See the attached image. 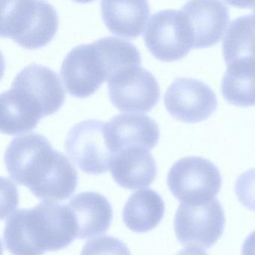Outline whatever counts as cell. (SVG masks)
Masks as SVG:
<instances>
[{
	"instance_id": "2e32d148",
	"label": "cell",
	"mask_w": 255,
	"mask_h": 255,
	"mask_svg": "<svg viewBox=\"0 0 255 255\" xmlns=\"http://www.w3.org/2000/svg\"><path fill=\"white\" fill-rule=\"evenodd\" d=\"M101 11L110 32L129 39L143 33L150 14L147 1H102Z\"/></svg>"
},
{
	"instance_id": "ba28073f",
	"label": "cell",
	"mask_w": 255,
	"mask_h": 255,
	"mask_svg": "<svg viewBox=\"0 0 255 255\" xmlns=\"http://www.w3.org/2000/svg\"><path fill=\"white\" fill-rule=\"evenodd\" d=\"M144 40L153 56L164 62L179 60L193 48L185 14L177 10H162L153 14L147 23Z\"/></svg>"
},
{
	"instance_id": "d6986e66",
	"label": "cell",
	"mask_w": 255,
	"mask_h": 255,
	"mask_svg": "<svg viewBox=\"0 0 255 255\" xmlns=\"http://www.w3.org/2000/svg\"><path fill=\"white\" fill-rule=\"evenodd\" d=\"M105 71L107 82L124 70L140 66L139 50L129 41L114 36H107L94 41Z\"/></svg>"
},
{
	"instance_id": "8992f818",
	"label": "cell",
	"mask_w": 255,
	"mask_h": 255,
	"mask_svg": "<svg viewBox=\"0 0 255 255\" xmlns=\"http://www.w3.org/2000/svg\"><path fill=\"white\" fill-rule=\"evenodd\" d=\"M225 212L216 198L203 202L180 204L174 228L182 245L210 248L223 234Z\"/></svg>"
},
{
	"instance_id": "7a4b0ae2",
	"label": "cell",
	"mask_w": 255,
	"mask_h": 255,
	"mask_svg": "<svg viewBox=\"0 0 255 255\" xmlns=\"http://www.w3.org/2000/svg\"><path fill=\"white\" fill-rule=\"evenodd\" d=\"M77 237V222L70 207L44 201L11 215L5 223L3 241L12 255H43L68 247Z\"/></svg>"
},
{
	"instance_id": "ac0fdd59",
	"label": "cell",
	"mask_w": 255,
	"mask_h": 255,
	"mask_svg": "<svg viewBox=\"0 0 255 255\" xmlns=\"http://www.w3.org/2000/svg\"><path fill=\"white\" fill-rule=\"evenodd\" d=\"M222 79V95L238 107L255 106V57L236 61L227 65Z\"/></svg>"
},
{
	"instance_id": "4fadbf2b",
	"label": "cell",
	"mask_w": 255,
	"mask_h": 255,
	"mask_svg": "<svg viewBox=\"0 0 255 255\" xmlns=\"http://www.w3.org/2000/svg\"><path fill=\"white\" fill-rule=\"evenodd\" d=\"M106 135L113 155L131 147H142L150 150L159 141V128L157 123L146 115L124 113L107 122Z\"/></svg>"
},
{
	"instance_id": "ffe728a7",
	"label": "cell",
	"mask_w": 255,
	"mask_h": 255,
	"mask_svg": "<svg viewBox=\"0 0 255 255\" xmlns=\"http://www.w3.org/2000/svg\"><path fill=\"white\" fill-rule=\"evenodd\" d=\"M222 52L227 65L255 57V20L252 14L237 17L230 23L222 43Z\"/></svg>"
},
{
	"instance_id": "7c38bea8",
	"label": "cell",
	"mask_w": 255,
	"mask_h": 255,
	"mask_svg": "<svg viewBox=\"0 0 255 255\" xmlns=\"http://www.w3.org/2000/svg\"><path fill=\"white\" fill-rule=\"evenodd\" d=\"M181 11L187 20L193 48L211 47L222 39L230 20L229 10L223 2L190 1Z\"/></svg>"
},
{
	"instance_id": "603a6c76",
	"label": "cell",
	"mask_w": 255,
	"mask_h": 255,
	"mask_svg": "<svg viewBox=\"0 0 255 255\" xmlns=\"http://www.w3.org/2000/svg\"><path fill=\"white\" fill-rule=\"evenodd\" d=\"M242 255H255V231L243 243Z\"/></svg>"
},
{
	"instance_id": "8fae6325",
	"label": "cell",
	"mask_w": 255,
	"mask_h": 255,
	"mask_svg": "<svg viewBox=\"0 0 255 255\" xmlns=\"http://www.w3.org/2000/svg\"><path fill=\"white\" fill-rule=\"evenodd\" d=\"M61 74L68 93L79 98L93 95L107 81L102 62L93 43L74 47L62 62Z\"/></svg>"
},
{
	"instance_id": "cb8c5ba5",
	"label": "cell",
	"mask_w": 255,
	"mask_h": 255,
	"mask_svg": "<svg viewBox=\"0 0 255 255\" xmlns=\"http://www.w3.org/2000/svg\"><path fill=\"white\" fill-rule=\"evenodd\" d=\"M177 255H208L207 252L198 246H189L180 251Z\"/></svg>"
},
{
	"instance_id": "44dd1931",
	"label": "cell",
	"mask_w": 255,
	"mask_h": 255,
	"mask_svg": "<svg viewBox=\"0 0 255 255\" xmlns=\"http://www.w3.org/2000/svg\"><path fill=\"white\" fill-rule=\"evenodd\" d=\"M80 255H131V253L122 240L111 236H101L89 240Z\"/></svg>"
},
{
	"instance_id": "52a82bcc",
	"label": "cell",
	"mask_w": 255,
	"mask_h": 255,
	"mask_svg": "<svg viewBox=\"0 0 255 255\" xmlns=\"http://www.w3.org/2000/svg\"><path fill=\"white\" fill-rule=\"evenodd\" d=\"M107 122L83 121L68 131L65 150L71 160L84 172L101 174L110 170L113 153L106 135Z\"/></svg>"
},
{
	"instance_id": "5bb4252c",
	"label": "cell",
	"mask_w": 255,
	"mask_h": 255,
	"mask_svg": "<svg viewBox=\"0 0 255 255\" xmlns=\"http://www.w3.org/2000/svg\"><path fill=\"white\" fill-rule=\"evenodd\" d=\"M110 171L115 181L128 189L147 187L157 174L153 155L142 147H128L115 153Z\"/></svg>"
},
{
	"instance_id": "9a60e30c",
	"label": "cell",
	"mask_w": 255,
	"mask_h": 255,
	"mask_svg": "<svg viewBox=\"0 0 255 255\" xmlns=\"http://www.w3.org/2000/svg\"><path fill=\"white\" fill-rule=\"evenodd\" d=\"M77 222L78 237L87 239L107 232L113 222V207L101 194H77L68 204Z\"/></svg>"
},
{
	"instance_id": "30bf717a",
	"label": "cell",
	"mask_w": 255,
	"mask_h": 255,
	"mask_svg": "<svg viewBox=\"0 0 255 255\" xmlns=\"http://www.w3.org/2000/svg\"><path fill=\"white\" fill-rule=\"evenodd\" d=\"M167 111L177 120L197 123L208 119L218 107L216 94L195 79H176L164 96Z\"/></svg>"
},
{
	"instance_id": "3957f363",
	"label": "cell",
	"mask_w": 255,
	"mask_h": 255,
	"mask_svg": "<svg viewBox=\"0 0 255 255\" xmlns=\"http://www.w3.org/2000/svg\"><path fill=\"white\" fill-rule=\"evenodd\" d=\"M59 28V16L47 1H2L1 36L26 49L40 48L50 42Z\"/></svg>"
},
{
	"instance_id": "9c48e42d",
	"label": "cell",
	"mask_w": 255,
	"mask_h": 255,
	"mask_svg": "<svg viewBox=\"0 0 255 255\" xmlns=\"http://www.w3.org/2000/svg\"><path fill=\"white\" fill-rule=\"evenodd\" d=\"M112 104L122 112L147 113L157 104L160 97L159 83L154 76L141 66L124 70L108 82Z\"/></svg>"
},
{
	"instance_id": "7402d4cb",
	"label": "cell",
	"mask_w": 255,
	"mask_h": 255,
	"mask_svg": "<svg viewBox=\"0 0 255 255\" xmlns=\"http://www.w3.org/2000/svg\"><path fill=\"white\" fill-rule=\"evenodd\" d=\"M235 192L244 207L255 211V168L239 176L235 183Z\"/></svg>"
},
{
	"instance_id": "6da1fadb",
	"label": "cell",
	"mask_w": 255,
	"mask_h": 255,
	"mask_svg": "<svg viewBox=\"0 0 255 255\" xmlns=\"http://www.w3.org/2000/svg\"><path fill=\"white\" fill-rule=\"evenodd\" d=\"M5 163L10 177L39 199L62 201L77 189L75 167L41 134L15 137L5 150Z\"/></svg>"
},
{
	"instance_id": "5b68a950",
	"label": "cell",
	"mask_w": 255,
	"mask_h": 255,
	"mask_svg": "<svg viewBox=\"0 0 255 255\" xmlns=\"http://www.w3.org/2000/svg\"><path fill=\"white\" fill-rule=\"evenodd\" d=\"M217 167L199 156L182 158L170 168L167 183L172 195L185 203L214 199L222 187Z\"/></svg>"
},
{
	"instance_id": "277c9868",
	"label": "cell",
	"mask_w": 255,
	"mask_h": 255,
	"mask_svg": "<svg viewBox=\"0 0 255 255\" xmlns=\"http://www.w3.org/2000/svg\"><path fill=\"white\" fill-rule=\"evenodd\" d=\"M7 92L20 108L38 120L56 113L65 100L59 74L38 64L22 69Z\"/></svg>"
},
{
	"instance_id": "d4e9b609",
	"label": "cell",
	"mask_w": 255,
	"mask_h": 255,
	"mask_svg": "<svg viewBox=\"0 0 255 255\" xmlns=\"http://www.w3.org/2000/svg\"><path fill=\"white\" fill-rule=\"evenodd\" d=\"M249 5H250L251 8H253V12H252V14L255 20V2H250V3H249Z\"/></svg>"
},
{
	"instance_id": "e0dca14e",
	"label": "cell",
	"mask_w": 255,
	"mask_h": 255,
	"mask_svg": "<svg viewBox=\"0 0 255 255\" xmlns=\"http://www.w3.org/2000/svg\"><path fill=\"white\" fill-rule=\"evenodd\" d=\"M165 214V204L160 195L150 189L136 191L124 207L122 217L126 226L137 233L156 228Z\"/></svg>"
}]
</instances>
